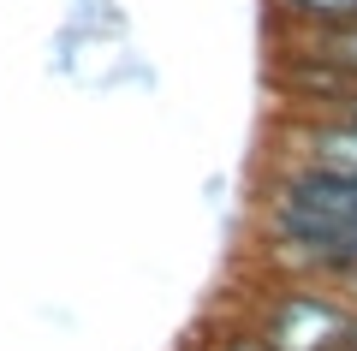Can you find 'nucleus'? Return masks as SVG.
Instances as JSON below:
<instances>
[{"label":"nucleus","mask_w":357,"mask_h":351,"mask_svg":"<svg viewBox=\"0 0 357 351\" xmlns=\"http://www.w3.org/2000/svg\"><path fill=\"white\" fill-rule=\"evenodd\" d=\"M357 304L328 280H274L268 304L256 310V334L268 351H345Z\"/></svg>","instance_id":"nucleus-1"},{"label":"nucleus","mask_w":357,"mask_h":351,"mask_svg":"<svg viewBox=\"0 0 357 351\" xmlns=\"http://www.w3.org/2000/svg\"><path fill=\"white\" fill-rule=\"evenodd\" d=\"M268 13L280 30H292V42L357 30V0H268Z\"/></svg>","instance_id":"nucleus-2"},{"label":"nucleus","mask_w":357,"mask_h":351,"mask_svg":"<svg viewBox=\"0 0 357 351\" xmlns=\"http://www.w3.org/2000/svg\"><path fill=\"white\" fill-rule=\"evenodd\" d=\"M310 42H316V54H328V60L357 84V30H340V36H310Z\"/></svg>","instance_id":"nucleus-3"},{"label":"nucleus","mask_w":357,"mask_h":351,"mask_svg":"<svg viewBox=\"0 0 357 351\" xmlns=\"http://www.w3.org/2000/svg\"><path fill=\"white\" fill-rule=\"evenodd\" d=\"M208 351H268V345H262V334H256L250 322H238V327H227V334H220Z\"/></svg>","instance_id":"nucleus-4"},{"label":"nucleus","mask_w":357,"mask_h":351,"mask_svg":"<svg viewBox=\"0 0 357 351\" xmlns=\"http://www.w3.org/2000/svg\"><path fill=\"white\" fill-rule=\"evenodd\" d=\"M351 345H357V322H351Z\"/></svg>","instance_id":"nucleus-5"}]
</instances>
